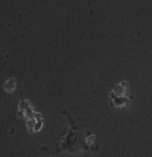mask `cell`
I'll return each mask as SVG.
<instances>
[{
	"mask_svg": "<svg viewBox=\"0 0 152 157\" xmlns=\"http://www.w3.org/2000/svg\"><path fill=\"white\" fill-rule=\"evenodd\" d=\"M64 113L69 119V128L61 135V144L55 152H67L70 155L85 153L89 150L85 141V136L78 128L74 119L69 115V112L64 111Z\"/></svg>",
	"mask_w": 152,
	"mask_h": 157,
	"instance_id": "1",
	"label": "cell"
},
{
	"mask_svg": "<svg viewBox=\"0 0 152 157\" xmlns=\"http://www.w3.org/2000/svg\"><path fill=\"white\" fill-rule=\"evenodd\" d=\"M19 115L23 116L25 119V121H26V120H30V119H32V117H35L36 112L32 110L30 102L28 100L23 99L20 102H19Z\"/></svg>",
	"mask_w": 152,
	"mask_h": 157,
	"instance_id": "2",
	"label": "cell"
},
{
	"mask_svg": "<svg viewBox=\"0 0 152 157\" xmlns=\"http://www.w3.org/2000/svg\"><path fill=\"white\" fill-rule=\"evenodd\" d=\"M110 97H111V107L112 109H119L122 106H127L132 100L130 96H119L111 91H110Z\"/></svg>",
	"mask_w": 152,
	"mask_h": 157,
	"instance_id": "3",
	"label": "cell"
},
{
	"mask_svg": "<svg viewBox=\"0 0 152 157\" xmlns=\"http://www.w3.org/2000/svg\"><path fill=\"white\" fill-rule=\"evenodd\" d=\"M127 91H128V84L127 81H120L117 82L115 86L112 87L111 92H113L115 95L119 96H127Z\"/></svg>",
	"mask_w": 152,
	"mask_h": 157,
	"instance_id": "4",
	"label": "cell"
},
{
	"mask_svg": "<svg viewBox=\"0 0 152 157\" xmlns=\"http://www.w3.org/2000/svg\"><path fill=\"white\" fill-rule=\"evenodd\" d=\"M85 141H86V145H87L89 150H97V145L95 144L96 142V137H95V135H92L90 132H85Z\"/></svg>",
	"mask_w": 152,
	"mask_h": 157,
	"instance_id": "5",
	"label": "cell"
},
{
	"mask_svg": "<svg viewBox=\"0 0 152 157\" xmlns=\"http://www.w3.org/2000/svg\"><path fill=\"white\" fill-rule=\"evenodd\" d=\"M16 87V80L14 77H9L8 80L4 82V89L8 91V92H13Z\"/></svg>",
	"mask_w": 152,
	"mask_h": 157,
	"instance_id": "6",
	"label": "cell"
}]
</instances>
